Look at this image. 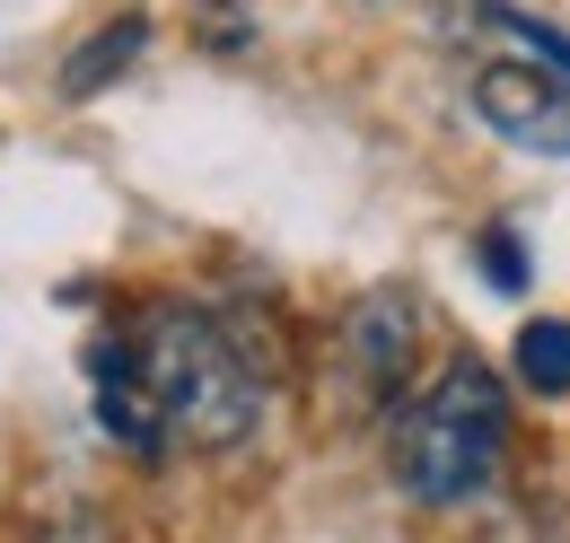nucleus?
<instances>
[{
  "label": "nucleus",
  "instance_id": "1",
  "mask_svg": "<svg viewBox=\"0 0 570 543\" xmlns=\"http://www.w3.org/2000/svg\"><path fill=\"white\" fill-rule=\"evenodd\" d=\"M97 377V421L106 438H124L132 456L167 447H237L264 421V386L246 368V351L219 334L203 307L158 298L132 316V334L88 351Z\"/></svg>",
  "mask_w": 570,
  "mask_h": 543
},
{
  "label": "nucleus",
  "instance_id": "2",
  "mask_svg": "<svg viewBox=\"0 0 570 543\" xmlns=\"http://www.w3.org/2000/svg\"><path fill=\"white\" fill-rule=\"evenodd\" d=\"M500 447H509V386L474 351L448 359L386 430V465L422 509H474L500 474Z\"/></svg>",
  "mask_w": 570,
  "mask_h": 543
},
{
  "label": "nucleus",
  "instance_id": "3",
  "mask_svg": "<svg viewBox=\"0 0 570 543\" xmlns=\"http://www.w3.org/2000/svg\"><path fill=\"white\" fill-rule=\"evenodd\" d=\"M474 115H483L509 149L570 158V70L535 62V53H500V62L474 70Z\"/></svg>",
  "mask_w": 570,
  "mask_h": 543
},
{
  "label": "nucleus",
  "instance_id": "4",
  "mask_svg": "<svg viewBox=\"0 0 570 543\" xmlns=\"http://www.w3.org/2000/svg\"><path fill=\"white\" fill-rule=\"evenodd\" d=\"M404 351H413V298L404 289H377L352 316V359L368 377H404Z\"/></svg>",
  "mask_w": 570,
  "mask_h": 543
},
{
  "label": "nucleus",
  "instance_id": "5",
  "mask_svg": "<svg viewBox=\"0 0 570 543\" xmlns=\"http://www.w3.org/2000/svg\"><path fill=\"white\" fill-rule=\"evenodd\" d=\"M141 45H149L141 18H124V27H97V36L79 45L71 62H62V88H71V97H97L106 79H124V70L141 62Z\"/></svg>",
  "mask_w": 570,
  "mask_h": 543
},
{
  "label": "nucleus",
  "instance_id": "6",
  "mask_svg": "<svg viewBox=\"0 0 570 543\" xmlns=\"http://www.w3.org/2000/svg\"><path fill=\"white\" fill-rule=\"evenodd\" d=\"M518 386L544 395V404H562V395H570V325H562V316L518 325Z\"/></svg>",
  "mask_w": 570,
  "mask_h": 543
},
{
  "label": "nucleus",
  "instance_id": "7",
  "mask_svg": "<svg viewBox=\"0 0 570 543\" xmlns=\"http://www.w3.org/2000/svg\"><path fill=\"white\" fill-rule=\"evenodd\" d=\"M483 264H492L500 289H527V264H518V237H509V228H492V237H483Z\"/></svg>",
  "mask_w": 570,
  "mask_h": 543
}]
</instances>
